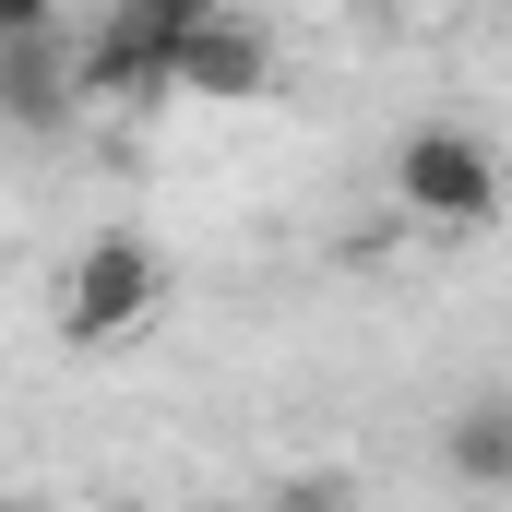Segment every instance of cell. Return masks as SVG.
<instances>
[{
  "instance_id": "cell-3",
  "label": "cell",
  "mask_w": 512,
  "mask_h": 512,
  "mask_svg": "<svg viewBox=\"0 0 512 512\" xmlns=\"http://www.w3.org/2000/svg\"><path fill=\"white\" fill-rule=\"evenodd\" d=\"M393 203L417 215V227H489L501 215V155L477 143V131H453V120H417L405 143H393Z\"/></svg>"
},
{
  "instance_id": "cell-7",
  "label": "cell",
  "mask_w": 512,
  "mask_h": 512,
  "mask_svg": "<svg viewBox=\"0 0 512 512\" xmlns=\"http://www.w3.org/2000/svg\"><path fill=\"white\" fill-rule=\"evenodd\" d=\"M12 36H60V0H0V48Z\"/></svg>"
},
{
  "instance_id": "cell-10",
  "label": "cell",
  "mask_w": 512,
  "mask_h": 512,
  "mask_svg": "<svg viewBox=\"0 0 512 512\" xmlns=\"http://www.w3.org/2000/svg\"><path fill=\"white\" fill-rule=\"evenodd\" d=\"M96 12H108V0H96Z\"/></svg>"
},
{
  "instance_id": "cell-4",
  "label": "cell",
  "mask_w": 512,
  "mask_h": 512,
  "mask_svg": "<svg viewBox=\"0 0 512 512\" xmlns=\"http://www.w3.org/2000/svg\"><path fill=\"white\" fill-rule=\"evenodd\" d=\"M262 84H274V36H262L239 0H203V12H191V36H179V72H167V96H203V108H251Z\"/></svg>"
},
{
  "instance_id": "cell-5",
  "label": "cell",
  "mask_w": 512,
  "mask_h": 512,
  "mask_svg": "<svg viewBox=\"0 0 512 512\" xmlns=\"http://www.w3.org/2000/svg\"><path fill=\"white\" fill-rule=\"evenodd\" d=\"M0 120L12 131L72 120V36H12L0 48Z\"/></svg>"
},
{
  "instance_id": "cell-9",
  "label": "cell",
  "mask_w": 512,
  "mask_h": 512,
  "mask_svg": "<svg viewBox=\"0 0 512 512\" xmlns=\"http://www.w3.org/2000/svg\"><path fill=\"white\" fill-rule=\"evenodd\" d=\"M0 512H48V501H0Z\"/></svg>"
},
{
  "instance_id": "cell-6",
  "label": "cell",
  "mask_w": 512,
  "mask_h": 512,
  "mask_svg": "<svg viewBox=\"0 0 512 512\" xmlns=\"http://www.w3.org/2000/svg\"><path fill=\"white\" fill-rule=\"evenodd\" d=\"M453 477H465V489H512V405L501 393L453 405Z\"/></svg>"
},
{
  "instance_id": "cell-8",
  "label": "cell",
  "mask_w": 512,
  "mask_h": 512,
  "mask_svg": "<svg viewBox=\"0 0 512 512\" xmlns=\"http://www.w3.org/2000/svg\"><path fill=\"white\" fill-rule=\"evenodd\" d=\"M251 512H346V489H274V501H251Z\"/></svg>"
},
{
  "instance_id": "cell-1",
  "label": "cell",
  "mask_w": 512,
  "mask_h": 512,
  "mask_svg": "<svg viewBox=\"0 0 512 512\" xmlns=\"http://www.w3.org/2000/svg\"><path fill=\"white\" fill-rule=\"evenodd\" d=\"M191 12L203 0H108L96 36H72V108H167Z\"/></svg>"
},
{
  "instance_id": "cell-2",
  "label": "cell",
  "mask_w": 512,
  "mask_h": 512,
  "mask_svg": "<svg viewBox=\"0 0 512 512\" xmlns=\"http://www.w3.org/2000/svg\"><path fill=\"white\" fill-rule=\"evenodd\" d=\"M155 310H167V262L131 227L72 251V274H60V334L72 346H131V334H155Z\"/></svg>"
}]
</instances>
